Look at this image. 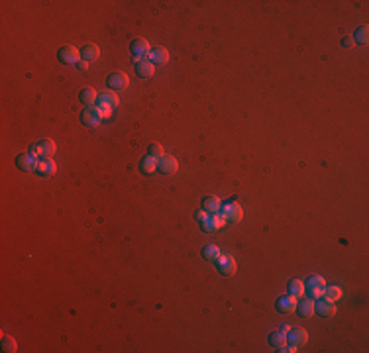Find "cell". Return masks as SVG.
Returning <instances> with one entry per match:
<instances>
[{
    "mask_svg": "<svg viewBox=\"0 0 369 353\" xmlns=\"http://www.w3.org/2000/svg\"><path fill=\"white\" fill-rule=\"evenodd\" d=\"M118 104H120V101H118V97H116L114 93H103V95H99V101H97V108L101 110V116H103V120L112 116V110H114V108H116Z\"/></svg>",
    "mask_w": 369,
    "mask_h": 353,
    "instance_id": "1",
    "label": "cell"
},
{
    "mask_svg": "<svg viewBox=\"0 0 369 353\" xmlns=\"http://www.w3.org/2000/svg\"><path fill=\"white\" fill-rule=\"evenodd\" d=\"M14 163H16V167H18L20 171H24V173H32V171L38 169L40 157L32 151H24V153H18V155H16V161H14Z\"/></svg>",
    "mask_w": 369,
    "mask_h": 353,
    "instance_id": "2",
    "label": "cell"
},
{
    "mask_svg": "<svg viewBox=\"0 0 369 353\" xmlns=\"http://www.w3.org/2000/svg\"><path fill=\"white\" fill-rule=\"evenodd\" d=\"M57 59L63 65H79L81 63V50H77L73 46H63L57 51Z\"/></svg>",
    "mask_w": 369,
    "mask_h": 353,
    "instance_id": "3",
    "label": "cell"
},
{
    "mask_svg": "<svg viewBox=\"0 0 369 353\" xmlns=\"http://www.w3.org/2000/svg\"><path fill=\"white\" fill-rule=\"evenodd\" d=\"M220 214H222V218H224L226 222H230V224H238V222L244 218V210H242V206L236 204V202L224 204V206L220 208Z\"/></svg>",
    "mask_w": 369,
    "mask_h": 353,
    "instance_id": "4",
    "label": "cell"
},
{
    "mask_svg": "<svg viewBox=\"0 0 369 353\" xmlns=\"http://www.w3.org/2000/svg\"><path fill=\"white\" fill-rule=\"evenodd\" d=\"M216 269L222 277H234L236 271H238V265H236V259L230 257V255H220L216 261Z\"/></svg>",
    "mask_w": 369,
    "mask_h": 353,
    "instance_id": "5",
    "label": "cell"
},
{
    "mask_svg": "<svg viewBox=\"0 0 369 353\" xmlns=\"http://www.w3.org/2000/svg\"><path fill=\"white\" fill-rule=\"evenodd\" d=\"M128 85H130V79H128V75L122 73V71L110 73V75L106 77V87H108L110 91H126Z\"/></svg>",
    "mask_w": 369,
    "mask_h": 353,
    "instance_id": "6",
    "label": "cell"
},
{
    "mask_svg": "<svg viewBox=\"0 0 369 353\" xmlns=\"http://www.w3.org/2000/svg\"><path fill=\"white\" fill-rule=\"evenodd\" d=\"M103 122V116H101V110L97 106H87L83 112H81V124L87 126V128H97L99 124Z\"/></svg>",
    "mask_w": 369,
    "mask_h": 353,
    "instance_id": "7",
    "label": "cell"
},
{
    "mask_svg": "<svg viewBox=\"0 0 369 353\" xmlns=\"http://www.w3.org/2000/svg\"><path fill=\"white\" fill-rule=\"evenodd\" d=\"M30 151L36 153L40 159H44V157H52L53 153H55V142H53V140H50V138L40 140L38 144H34V146H32V150H30Z\"/></svg>",
    "mask_w": 369,
    "mask_h": 353,
    "instance_id": "8",
    "label": "cell"
},
{
    "mask_svg": "<svg viewBox=\"0 0 369 353\" xmlns=\"http://www.w3.org/2000/svg\"><path fill=\"white\" fill-rule=\"evenodd\" d=\"M158 171L163 175H175L179 171V161L173 155H163L158 159Z\"/></svg>",
    "mask_w": 369,
    "mask_h": 353,
    "instance_id": "9",
    "label": "cell"
},
{
    "mask_svg": "<svg viewBox=\"0 0 369 353\" xmlns=\"http://www.w3.org/2000/svg\"><path fill=\"white\" fill-rule=\"evenodd\" d=\"M134 71H136V75H138L140 79H150V77H154L156 67H154V63H152L150 59H136Z\"/></svg>",
    "mask_w": 369,
    "mask_h": 353,
    "instance_id": "10",
    "label": "cell"
},
{
    "mask_svg": "<svg viewBox=\"0 0 369 353\" xmlns=\"http://www.w3.org/2000/svg\"><path fill=\"white\" fill-rule=\"evenodd\" d=\"M287 342L291 346H295V348H301V346H305L309 342V334H307L305 328H293V330L287 332Z\"/></svg>",
    "mask_w": 369,
    "mask_h": 353,
    "instance_id": "11",
    "label": "cell"
},
{
    "mask_svg": "<svg viewBox=\"0 0 369 353\" xmlns=\"http://www.w3.org/2000/svg\"><path fill=\"white\" fill-rule=\"evenodd\" d=\"M297 297H293V295H285V297H279L277 301H275V308L281 312V314H291V312H295V308H297Z\"/></svg>",
    "mask_w": 369,
    "mask_h": 353,
    "instance_id": "12",
    "label": "cell"
},
{
    "mask_svg": "<svg viewBox=\"0 0 369 353\" xmlns=\"http://www.w3.org/2000/svg\"><path fill=\"white\" fill-rule=\"evenodd\" d=\"M315 314H320L322 318H334L336 316V306L326 299H318V301H315Z\"/></svg>",
    "mask_w": 369,
    "mask_h": 353,
    "instance_id": "13",
    "label": "cell"
},
{
    "mask_svg": "<svg viewBox=\"0 0 369 353\" xmlns=\"http://www.w3.org/2000/svg\"><path fill=\"white\" fill-rule=\"evenodd\" d=\"M150 51H152L150 50V44H148L144 38H136V40L130 42V53H132L134 57H138V59L150 55Z\"/></svg>",
    "mask_w": 369,
    "mask_h": 353,
    "instance_id": "14",
    "label": "cell"
},
{
    "mask_svg": "<svg viewBox=\"0 0 369 353\" xmlns=\"http://www.w3.org/2000/svg\"><path fill=\"white\" fill-rule=\"evenodd\" d=\"M38 175L40 177H46V179H50V177H53L55 175V171H57V165H55V161H53L52 157H44V159H40V163H38Z\"/></svg>",
    "mask_w": 369,
    "mask_h": 353,
    "instance_id": "15",
    "label": "cell"
},
{
    "mask_svg": "<svg viewBox=\"0 0 369 353\" xmlns=\"http://www.w3.org/2000/svg\"><path fill=\"white\" fill-rule=\"evenodd\" d=\"M295 312H297L301 318H313V316H315V301H313V299H303V301H299Z\"/></svg>",
    "mask_w": 369,
    "mask_h": 353,
    "instance_id": "16",
    "label": "cell"
},
{
    "mask_svg": "<svg viewBox=\"0 0 369 353\" xmlns=\"http://www.w3.org/2000/svg\"><path fill=\"white\" fill-rule=\"evenodd\" d=\"M99 55H101V50H99L97 44H85V46L81 48V61L93 63V61L99 59Z\"/></svg>",
    "mask_w": 369,
    "mask_h": 353,
    "instance_id": "17",
    "label": "cell"
},
{
    "mask_svg": "<svg viewBox=\"0 0 369 353\" xmlns=\"http://www.w3.org/2000/svg\"><path fill=\"white\" fill-rule=\"evenodd\" d=\"M148 59H150L154 65H165V63L169 61V51L165 50V48H154V50L150 51Z\"/></svg>",
    "mask_w": 369,
    "mask_h": 353,
    "instance_id": "18",
    "label": "cell"
},
{
    "mask_svg": "<svg viewBox=\"0 0 369 353\" xmlns=\"http://www.w3.org/2000/svg\"><path fill=\"white\" fill-rule=\"evenodd\" d=\"M140 171L144 175H154L158 171V159L152 157V155H146L142 161H140Z\"/></svg>",
    "mask_w": 369,
    "mask_h": 353,
    "instance_id": "19",
    "label": "cell"
},
{
    "mask_svg": "<svg viewBox=\"0 0 369 353\" xmlns=\"http://www.w3.org/2000/svg\"><path fill=\"white\" fill-rule=\"evenodd\" d=\"M79 101L83 102L85 106H95V104H97V101H99V95H97V91H95V89L87 87V89H83V91L79 93Z\"/></svg>",
    "mask_w": 369,
    "mask_h": 353,
    "instance_id": "20",
    "label": "cell"
},
{
    "mask_svg": "<svg viewBox=\"0 0 369 353\" xmlns=\"http://www.w3.org/2000/svg\"><path fill=\"white\" fill-rule=\"evenodd\" d=\"M222 208V202L218 197H205L203 199V210L209 212V214H218Z\"/></svg>",
    "mask_w": 369,
    "mask_h": 353,
    "instance_id": "21",
    "label": "cell"
},
{
    "mask_svg": "<svg viewBox=\"0 0 369 353\" xmlns=\"http://www.w3.org/2000/svg\"><path fill=\"white\" fill-rule=\"evenodd\" d=\"M287 291H289V295H293V297H297V299H301L303 295H305V283L301 281V279H291L289 283H287Z\"/></svg>",
    "mask_w": 369,
    "mask_h": 353,
    "instance_id": "22",
    "label": "cell"
},
{
    "mask_svg": "<svg viewBox=\"0 0 369 353\" xmlns=\"http://www.w3.org/2000/svg\"><path fill=\"white\" fill-rule=\"evenodd\" d=\"M285 344H287V334H285L283 330H277V332H271V334H269V346H271V348L279 350V348H283Z\"/></svg>",
    "mask_w": 369,
    "mask_h": 353,
    "instance_id": "23",
    "label": "cell"
},
{
    "mask_svg": "<svg viewBox=\"0 0 369 353\" xmlns=\"http://www.w3.org/2000/svg\"><path fill=\"white\" fill-rule=\"evenodd\" d=\"M352 40H354V44H362V46H366V44L369 42V28L368 26H360V28L354 32Z\"/></svg>",
    "mask_w": 369,
    "mask_h": 353,
    "instance_id": "24",
    "label": "cell"
},
{
    "mask_svg": "<svg viewBox=\"0 0 369 353\" xmlns=\"http://www.w3.org/2000/svg\"><path fill=\"white\" fill-rule=\"evenodd\" d=\"M322 297L326 299V301H330V303H336V301H340L342 299V291H340V287H324V291H322Z\"/></svg>",
    "mask_w": 369,
    "mask_h": 353,
    "instance_id": "25",
    "label": "cell"
},
{
    "mask_svg": "<svg viewBox=\"0 0 369 353\" xmlns=\"http://www.w3.org/2000/svg\"><path fill=\"white\" fill-rule=\"evenodd\" d=\"M201 255H203L207 261H216V259H218L222 253H220V250H218L216 246H205V248H203V252H201Z\"/></svg>",
    "mask_w": 369,
    "mask_h": 353,
    "instance_id": "26",
    "label": "cell"
},
{
    "mask_svg": "<svg viewBox=\"0 0 369 353\" xmlns=\"http://www.w3.org/2000/svg\"><path fill=\"white\" fill-rule=\"evenodd\" d=\"M307 287L324 291V287H326V281H324V279H322L320 275H313V277H309V281H307Z\"/></svg>",
    "mask_w": 369,
    "mask_h": 353,
    "instance_id": "27",
    "label": "cell"
},
{
    "mask_svg": "<svg viewBox=\"0 0 369 353\" xmlns=\"http://www.w3.org/2000/svg\"><path fill=\"white\" fill-rule=\"evenodd\" d=\"M148 155H152V157H156V159H161L165 153H163V148L159 146L158 142H152V144L148 146Z\"/></svg>",
    "mask_w": 369,
    "mask_h": 353,
    "instance_id": "28",
    "label": "cell"
},
{
    "mask_svg": "<svg viewBox=\"0 0 369 353\" xmlns=\"http://www.w3.org/2000/svg\"><path fill=\"white\" fill-rule=\"evenodd\" d=\"M2 350L6 353H14L16 352V342L10 336H2Z\"/></svg>",
    "mask_w": 369,
    "mask_h": 353,
    "instance_id": "29",
    "label": "cell"
},
{
    "mask_svg": "<svg viewBox=\"0 0 369 353\" xmlns=\"http://www.w3.org/2000/svg\"><path fill=\"white\" fill-rule=\"evenodd\" d=\"M201 226V230L205 232V234H212V232H216V226H214V220H212V214L205 220V222H201L199 224Z\"/></svg>",
    "mask_w": 369,
    "mask_h": 353,
    "instance_id": "30",
    "label": "cell"
},
{
    "mask_svg": "<svg viewBox=\"0 0 369 353\" xmlns=\"http://www.w3.org/2000/svg\"><path fill=\"white\" fill-rule=\"evenodd\" d=\"M209 216H211V214H209V212H205V210H203V208H201V210H197V212H195V218H197V222H199V224H201V222H205V220H207V218H209Z\"/></svg>",
    "mask_w": 369,
    "mask_h": 353,
    "instance_id": "31",
    "label": "cell"
},
{
    "mask_svg": "<svg viewBox=\"0 0 369 353\" xmlns=\"http://www.w3.org/2000/svg\"><path fill=\"white\" fill-rule=\"evenodd\" d=\"M309 295H311L313 301H318V299L322 297V291H320V289H311V287H309Z\"/></svg>",
    "mask_w": 369,
    "mask_h": 353,
    "instance_id": "32",
    "label": "cell"
},
{
    "mask_svg": "<svg viewBox=\"0 0 369 353\" xmlns=\"http://www.w3.org/2000/svg\"><path fill=\"white\" fill-rule=\"evenodd\" d=\"M342 46H344L346 50H352V48H354V40H352V38H344V40H342Z\"/></svg>",
    "mask_w": 369,
    "mask_h": 353,
    "instance_id": "33",
    "label": "cell"
},
{
    "mask_svg": "<svg viewBox=\"0 0 369 353\" xmlns=\"http://www.w3.org/2000/svg\"><path fill=\"white\" fill-rule=\"evenodd\" d=\"M277 352H281V353H295V352H297V348H295V346H289V348H287V346H283V348H279Z\"/></svg>",
    "mask_w": 369,
    "mask_h": 353,
    "instance_id": "34",
    "label": "cell"
},
{
    "mask_svg": "<svg viewBox=\"0 0 369 353\" xmlns=\"http://www.w3.org/2000/svg\"><path fill=\"white\" fill-rule=\"evenodd\" d=\"M77 67H79V71H87V67H89V63H87V61H81V63H79Z\"/></svg>",
    "mask_w": 369,
    "mask_h": 353,
    "instance_id": "35",
    "label": "cell"
}]
</instances>
